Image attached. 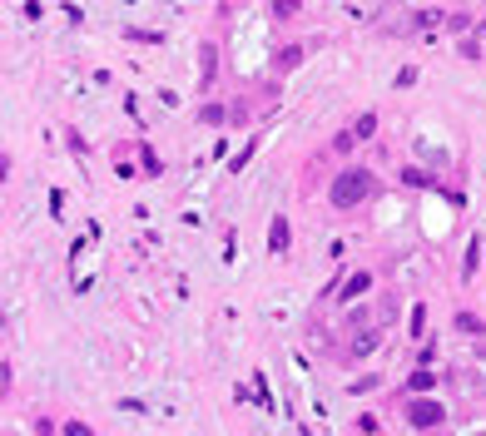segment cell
Wrapping results in <instances>:
<instances>
[{
    "instance_id": "obj_14",
    "label": "cell",
    "mask_w": 486,
    "mask_h": 436,
    "mask_svg": "<svg viewBox=\"0 0 486 436\" xmlns=\"http://www.w3.org/2000/svg\"><path fill=\"white\" fill-rule=\"evenodd\" d=\"M407 333H412V337H422V333H427V303H417V307H412V322H407Z\"/></svg>"
},
{
    "instance_id": "obj_16",
    "label": "cell",
    "mask_w": 486,
    "mask_h": 436,
    "mask_svg": "<svg viewBox=\"0 0 486 436\" xmlns=\"http://www.w3.org/2000/svg\"><path fill=\"white\" fill-rule=\"evenodd\" d=\"M402 184H412V189H427V184H431V174H422V169H402Z\"/></svg>"
},
{
    "instance_id": "obj_22",
    "label": "cell",
    "mask_w": 486,
    "mask_h": 436,
    "mask_svg": "<svg viewBox=\"0 0 486 436\" xmlns=\"http://www.w3.org/2000/svg\"><path fill=\"white\" fill-rule=\"evenodd\" d=\"M481 30H486V20H481Z\"/></svg>"
},
{
    "instance_id": "obj_2",
    "label": "cell",
    "mask_w": 486,
    "mask_h": 436,
    "mask_svg": "<svg viewBox=\"0 0 486 436\" xmlns=\"http://www.w3.org/2000/svg\"><path fill=\"white\" fill-rule=\"evenodd\" d=\"M407 421H412L417 431H437V426L447 421V407H442L437 397H412V402H407Z\"/></svg>"
},
{
    "instance_id": "obj_23",
    "label": "cell",
    "mask_w": 486,
    "mask_h": 436,
    "mask_svg": "<svg viewBox=\"0 0 486 436\" xmlns=\"http://www.w3.org/2000/svg\"><path fill=\"white\" fill-rule=\"evenodd\" d=\"M303 436H308V431H303Z\"/></svg>"
},
{
    "instance_id": "obj_12",
    "label": "cell",
    "mask_w": 486,
    "mask_h": 436,
    "mask_svg": "<svg viewBox=\"0 0 486 436\" xmlns=\"http://www.w3.org/2000/svg\"><path fill=\"white\" fill-rule=\"evenodd\" d=\"M303 6H298V0H273V6H268V15H273V20H293Z\"/></svg>"
},
{
    "instance_id": "obj_8",
    "label": "cell",
    "mask_w": 486,
    "mask_h": 436,
    "mask_svg": "<svg viewBox=\"0 0 486 436\" xmlns=\"http://www.w3.org/2000/svg\"><path fill=\"white\" fill-rule=\"evenodd\" d=\"M457 333H466V337H486V317H476V312H457Z\"/></svg>"
},
{
    "instance_id": "obj_15",
    "label": "cell",
    "mask_w": 486,
    "mask_h": 436,
    "mask_svg": "<svg viewBox=\"0 0 486 436\" xmlns=\"http://www.w3.org/2000/svg\"><path fill=\"white\" fill-rule=\"evenodd\" d=\"M253 149H258V144H253V139H248V144H243V149H238V159H234V164H229V174H243V169H248V159H253Z\"/></svg>"
},
{
    "instance_id": "obj_1",
    "label": "cell",
    "mask_w": 486,
    "mask_h": 436,
    "mask_svg": "<svg viewBox=\"0 0 486 436\" xmlns=\"http://www.w3.org/2000/svg\"><path fill=\"white\" fill-rule=\"evenodd\" d=\"M372 189H377L372 169H343V174L333 179V189H328V203H333V208H357V203L372 198Z\"/></svg>"
},
{
    "instance_id": "obj_6",
    "label": "cell",
    "mask_w": 486,
    "mask_h": 436,
    "mask_svg": "<svg viewBox=\"0 0 486 436\" xmlns=\"http://www.w3.org/2000/svg\"><path fill=\"white\" fill-rule=\"evenodd\" d=\"M377 134V109H362V115L352 119V144H367Z\"/></svg>"
},
{
    "instance_id": "obj_20",
    "label": "cell",
    "mask_w": 486,
    "mask_h": 436,
    "mask_svg": "<svg viewBox=\"0 0 486 436\" xmlns=\"http://www.w3.org/2000/svg\"><path fill=\"white\" fill-rule=\"evenodd\" d=\"M447 25H452V30H466V25H471V15H466V10H452V15H447Z\"/></svg>"
},
{
    "instance_id": "obj_11",
    "label": "cell",
    "mask_w": 486,
    "mask_h": 436,
    "mask_svg": "<svg viewBox=\"0 0 486 436\" xmlns=\"http://www.w3.org/2000/svg\"><path fill=\"white\" fill-rule=\"evenodd\" d=\"M273 65H278V70H298V65H303V45H283Z\"/></svg>"
},
{
    "instance_id": "obj_4",
    "label": "cell",
    "mask_w": 486,
    "mask_h": 436,
    "mask_svg": "<svg viewBox=\"0 0 486 436\" xmlns=\"http://www.w3.org/2000/svg\"><path fill=\"white\" fill-rule=\"evenodd\" d=\"M372 283H377V278H372L367 268H362V272H352V278L343 283V303H357L362 293H372Z\"/></svg>"
},
{
    "instance_id": "obj_18",
    "label": "cell",
    "mask_w": 486,
    "mask_h": 436,
    "mask_svg": "<svg viewBox=\"0 0 486 436\" xmlns=\"http://www.w3.org/2000/svg\"><path fill=\"white\" fill-rule=\"evenodd\" d=\"M407 85H417V65H402L397 70V89H407Z\"/></svg>"
},
{
    "instance_id": "obj_9",
    "label": "cell",
    "mask_w": 486,
    "mask_h": 436,
    "mask_svg": "<svg viewBox=\"0 0 486 436\" xmlns=\"http://www.w3.org/2000/svg\"><path fill=\"white\" fill-rule=\"evenodd\" d=\"M431 387H437V377H431V372H427V367H417V372H412V377H407V392H412V397H427V392H431Z\"/></svg>"
},
{
    "instance_id": "obj_17",
    "label": "cell",
    "mask_w": 486,
    "mask_h": 436,
    "mask_svg": "<svg viewBox=\"0 0 486 436\" xmlns=\"http://www.w3.org/2000/svg\"><path fill=\"white\" fill-rule=\"evenodd\" d=\"M60 436H94V426H90V421H65Z\"/></svg>"
},
{
    "instance_id": "obj_13",
    "label": "cell",
    "mask_w": 486,
    "mask_h": 436,
    "mask_svg": "<svg viewBox=\"0 0 486 436\" xmlns=\"http://www.w3.org/2000/svg\"><path fill=\"white\" fill-rule=\"evenodd\" d=\"M224 119H229L224 104H203V109H199V124H224Z\"/></svg>"
},
{
    "instance_id": "obj_10",
    "label": "cell",
    "mask_w": 486,
    "mask_h": 436,
    "mask_svg": "<svg viewBox=\"0 0 486 436\" xmlns=\"http://www.w3.org/2000/svg\"><path fill=\"white\" fill-rule=\"evenodd\" d=\"M476 263H481V238H466V258H462V278H476Z\"/></svg>"
},
{
    "instance_id": "obj_21",
    "label": "cell",
    "mask_w": 486,
    "mask_h": 436,
    "mask_svg": "<svg viewBox=\"0 0 486 436\" xmlns=\"http://www.w3.org/2000/svg\"><path fill=\"white\" fill-rule=\"evenodd\" d=\"M462 60H481V45L476 40H462Z\"/></svg>"
},
{
    "instance_id": "obj_5",
    "label": "cell",
    "mask_w": 486,
    "mask_h": 436,
    "mask_svg": "<svg viewBox=\"0 0 486 436\" xmlns=\"http://www.w3.org/2000/svg\"><path fill=\"white\" fill-rule=\"evenodd\" d=\"M199 70H203V85H213V75H219V45L213 40L199 45Z\"/></svg>"
},
{
    "instance_id": "obj_7",
    "label": "cell",
    "mask_w": 486,
    "mask_h": 436,
    "mask_svg": "<svg viewBox=\"0 0 486 436\" xmlns=\"http://www.w3.org/2000/svg\"><path fill=\"white\" fill-rule=\"evenodd\" d=\"M377 342H383V333H377V327H362L357 342L348 347V357H367V352H377Z\"/></svg>"
},
{
    "instance_id": "obj_19",
    "label": "cell",
    "mask_w": 486,
    "mask_h": 436,
    "mask_svg": "<svg viewBox=\"0 0 486 436\" xmlns=\"http://www.w3.org/2000/svg\"><path fill=\"white\" fill-rule=\"evenodd\" d=\"M412 20H417V25H422V30H427V25H437V20H442V10H417V15H412Z\"/></svg>"
},
{
    "instance_id": "obj_3",
    "label": "cell",
    "mask_w": 486,
    "mask_h": 436,
    "mask_svg": "<svg viewBox=\"0 0 486 436\" xmlns=\"http://www.w3.org/2000/svg\"><path fill=\"white\" fill-rule=\"evenodd\" d=\"M288 243H293L288 218H273V224H268V253H273V258H283V253H288Z\"/></svg>"
}]
</instances>
